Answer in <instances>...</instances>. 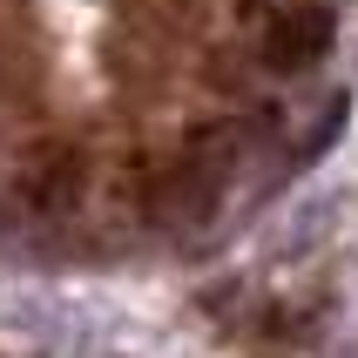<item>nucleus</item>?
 <instances>
[{"mask_svg": "<svg viewBox=\"0 0 358 358\" xmlns=\"http://www.w3.org/2000/svg\"><path fill=\"white\" fill-rule=\"evenodd\" d=\"M20 196L34 203L41 217H68L81 203V149L41 142L34 156H27V169H20Z\"/></svg>", "mask_w": 358, "mask_h": 358, "instance_id": "obj_3", "label": "nucleus"}, {"mask_svg": "<svg viewBox=\"0 0 358 358\" xmlns=\"http://www.w3.org/2000/svg\"><path fill=\"white\" fill-rule=\"evenodd\" d=\"M217 189H223V176H210V169L189 162V156H182L176 169H162V176L149 182V217H156V230H196V223H210Z\"/></svg>", "mask_w": 358, "mask_h": 358, "instance_id": "obj_1", "label": "nucleus"}, {"mask_svg": "<svg viewBox=\"0 0 358 358\" xmlns=\"http://www.w3.org/2000/svg\"><path fill=\"white\" fill-rule=\"evenodd\" d=\"M237 129H230V122H203L196 136H189V162H203V169H210V176H230V162H237Z\"/></svg>", "mask_w": 358, "mask_h": 358, "instance_id": "obj_4", "label": "nucleus"}, {"mask_svg": "<svg viewBox=\"0 0 358 358\" xmlns=\"http://www.w3.org/2000/svg\"><path fill=\"white\" fill-rule=\"evenodd\" d=\"M324 48H331V14H324V7H284V14H271V27H264V68H278V75L311 68Z\"/></svg>", "mask_w": 358, "mask_h": 358, "instance_id": "obj_2", "label": "nucleus"}]
</instances>
